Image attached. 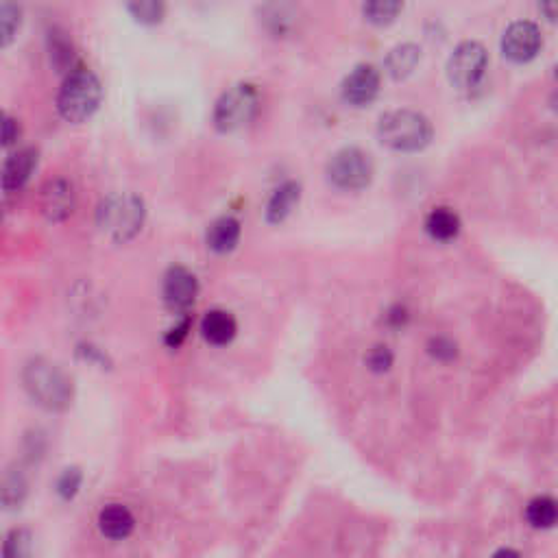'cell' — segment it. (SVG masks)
I'll use <instances>...</instances> for the list:
<instances>
[{"instance_id":"cell-12","label":"cell","mask_w":558,"mask_h":558,"mask_svg":"<svg viewBox=\"0 0 558 558\" xmlns=\"http://www.w3.org/2000/svg\"><path fill=\"white\" fill-rule=\"evenodd\" d=\"M40 212L51 223H62L75 212V190L66 179L46 181L40 190Z\"/></svg>"},{"instance_id":"cell-28","label":"cell","mask_w":558,"mask_h":558,"mask_svg":"<svg viewBox=\"0 0 558 558\" xmlns=\"http://www.w3.org/2000/svg\"><path fill=\"white\" fill-rule=\"evenodd\" d=\"M20 138V125L14 116L0 112V147H14Z\"/></svg>"},{"instance_id":"cell-22","label":"cell","mask_w":558,"mask_h":558,"mask_svg":"<svg viewBox=\"0 0 558 558\" xmlns=\"http://www.w3.org/2000/svg\"><path fill=\"white\" fill-rule=\"evenodd\" d=\"M127 9L144 27H155L166 18V0H127Z\"/></svg>"},{"instance_id":"cell-26","label":"cell","mask_w":558,"mask_h":558,"mask_svg":"<svg viewBox=\"0 0 558 558\" xmlns=\"http://www.w3.org/2000/svg\"><path fill=\"white\" fill-rule=\"evenodd\" d=\"M81 482H83V473L77 467H68L62 476L57 480V493L62 500H72L81 489Z\"/></svg>"},{"instance_id":"cell-16","label":"cell","mask_w":558,"mask_h":558,"mask_svg":"<svg viewBox=\"0 0 558 558\" xmlns=\"http://www.w3.org/2000/svg\"><path fill=\"white\" fill-rule=\"evenodd\" d=\"M133 528H136V519L123 504H109L99 515V530L107 539L123 541L131 535Z\"/></svg>"},{"instance_id":"cell-10","label":"cell","mask_w":558,"mask_h":558,"mask_svg":"<svg viewBox=\"0 0 558 558\" xmlns=\"http://www.w3.org/2000/svg\"><path fill=\"white\" fill-rule=\"evenodd\" d=\"M162 295L168 308L175 312H186L188 308H192L194 299L199 295L197 277L186 266H173L164 277Z\"/></svg>"},{"instance_id":"cell-18","label":"cell","mask_w":558,"mask_h":558,"mask_svg":"<svg viewBox=\"0 0 558 558\" xmlns=\"http://www.w3.org/2000/svg\"><path fill=\"white\" fill-rule=\"evenodd\" d=\"M421 62V48L417 44H399L386 57V72L395 81L408 79Z\"/></svg>"},{"instance_id":"cell-32","label":"cell","mask_w":558,"mask_h":558,"mask_svg":"<svg viewBox=\"0 0 558 558\" xmlns=\"http://www.w3.org/2000/svg\"><path fill=\"white\" fill-rule=\"evenodd\" d=\"M408 323V310L404 306H393L386 312V325H391L393 330H399Z\"/></svg>"},{"instance_id":"cell-2","label":"cell","mask_w":558,"mask_h":558,"mask_svg":"<svg viewBox=\"0 0 558 558\" xmlns=\"http://www.w3.org/2000/svg\"><path fill=\"white\" fill-rule=\"evenodd\" d=\"M434 129L430 120L412 112V109H395L380 118L378 138L386 149L397 153H417L432 142Z\"/></svg>"},{"instance_id":"cell-30","label":"cell","mask_w":558,"mask_h":558,"mask_svg":"<svg viewBox=\"0 0 558 558\" xmlns=\"http://www.w3.org/2000/svg\"><path fill=\"white\" fill-rule=\"evenodd\" d=\"M428 349H430V354L436 360H441V362H450V360L456 358V345L450 341V338L436 336V338H432V341H430Z\"/></svg>"},{"instance_id":"cell-9","label":"cell","mask_w":558,"mask_h":558,"mask_svg":"<svg viewBox=\"0 0 558 558\" xmlns=\"http://www.w3.org/2000/svg\"><path fill=\"white\" fill-rule=\"evenodd\" d=\"M301 9L297 0H264L260 7L262 29L275 40H284L299 29Z\"/></svg>"},{"instance_id":"cell-29","label":"cell","mask_w":558,"mask_h":558,"mask_svg":"<svg viewBox=\"0 0 558 558\" xmlns=\"http://www.w3.org/2000/svg\"><path fill=\"white\" fill-rule=\"evenodd\" d=\"M31 552V537L27 530H14L5 541V554L7 556H24Z\"/></svg>"},{"instance_id":"cell-11","label":"cell","mask_w":558,"mask_h":558,"mask_svg":"<svg viewBox=\"0 0 558 558\" xmlns=\"http://www.w3.org/2000/svg\"><path fill=\"white\" fill-rule=\"evenodd\" d=\"M380 86V72L369 64H360L343 81V99L354 107H367L378 99Z\"/></svg>"},{"instance_id":"cell-25","label":"cell","mask_w":558,"mask_h":558,"mask_svg":"<svg viewBox=\"0 0 558 558\" xmlns=\"http://www.w3.org/2000/svg\"><path fill=\"white\" fill-rule=\"evenodd\" d=\"M404 0H365V18L375 27H386L395 22Z\"/></svg>"},{"instance_id":"cell-21","label":"cell","mask_w":558,"mask_h":558,"mask_svg":"<svg viewBox=\"0 0 558 558\" xmlns=\"http://www.w3.org/2000/svg\"><path fill=\"white\" fill-rule=\"evenodd\" d=\"M526 519H528V524L537 530L554 528L556 519H558V508H556L554 497H550V495L535 497V500L526 506Z\"/></svg>"},{"instance_id":"cell-23","label":"cell","mask_w":558,"mask_h":558,"mask_svg":"<svg viewBox=\"0 0 558 558\" xmlns=\"http://www.w3.org/2000/svg\"><path fill=\"white\" fill-rule=\"evenodd\" d=\"M22 27V7L14 0H3L0 3V48L9 46L16 40Z\"/></svg>"},{"instance_id":"cell-5","label":"cell","mask_w":558,"mask_h":558,"mask_svg":"<svg viewBox=\"0 0 558 558\" xmlns=\"http://www.w3.org/2000/svg\"><path fill=\"white\" fill-rule=\"evenodd\" d=\"M260 92L251 83H238L229 88L221 99L216 101L212 123L221 133H234L242 127H247L260 112Z\"/></svg>"},{"instance_id":"cell-6","label":"cell","mask_w":558,"mask_h":558,"mask_svg":"<svg viewBox=\"0 0 558 558\" xmlns=\"http://www.w3.org/2000/svg\"><path fill=\"white\" fill-rule=\"evenodd\" d=\"M325 173L334 188L345 192H358L371 184L375 168L369 153L358 147H345L330 157Z\"/></svg>"},{"instance_id":"cell-31","label":"cell","mask_w":558,"mask_h":558,"mask_svg":"<svg viewBox=\"0 0 558 558\" xmlns=\"http://www.w3.org/2000/svg\"><path fill=\"white\" fill-rule=\"evenodd\" d=\"M190 327H192V319L188 317V314H184V317H181V321L177 323V325H173L171 330L166 332V338H164V343L168 345V347H173V349H177L181 343L186 341L188 338V332H190Z\"/></svg>"},{"instance_id":"cell-7","label":"cell","mask_w":558,"mask_h":558,"mask_svg":"<svg viewBox=\"0 0 558 558\" xmlns=\"http://www.w3.org/2000/svg\"><path fill=\"white\" fill-rule=\"evenodd\" d=\"M489 55L480 42H463L454 48L447 62V79L458 90H473L487 75Z\"/></svg>"},{"instance_id":"cell-15","label":"cell","mask_w":558,"mask_h":558,"mask_svg":"<svg viewBox=\"0 0 558 558\" xmlns=\"http://www.w3.org/2000/svg\"><path fill=\"white\" fill-rule=\"evenodd\" d=\"M301 199V186L297 181H286L279 186L273 194L269 203H266V221L271 225H282L286 218L295 212Z\"/></svg>"},{"instance_id":"cell-27","label":"cell","mask_w":558,"mask_h":558,"mask_svg":"<svg viewBox=\"0 0 558 558\" xmlns=\"http://www.w3.org/2000/svg\"><path fill=\"white\" fill-rule=\"evenodd\" d=\"M393 360H395L393 351L388 349V347H384V345H378V347H373V349L369 351L367 365H369V369H371L373 373H386L388 369L393 367Z\"/></svg>"},{"instance_id":"cell-19","label":"cell","mask_w":558,"mask_h":558,"mask_svg":"<svg viewBox=\"0 0 558 558\" xmlns=\"http://www.w3.org/2000/svg\"><path fill=\"white\" fill-rule=\"evenodd\" d=\"M426 232L436 242H450L460 234V218L450 208H434L426 218Z\"/></svg>"},{"instance_id":"cell-33","label":"cell","mask_w":558,"mask_h":558,"mask_svg":"<svg viewBox=\"0 0 558 558\" xmlns=\"http://www.w3.org/2000/svg\"><path fill=\"white\" fill-rule=\"evenodd\" d=\"M539 9L548 22H556L558 16V0H539Z\"/></svg>"},{"instance_id":"cell-3","label":"cell","mask_w":558,"mask_h":558,"mask_svg":"<svg viewBox=\"0 0 558 558\" xmlns=\"http://www.w3.org/2000/svg\"><path fill=\"white\" fill-rule=\"evenodd\" d=\"M22 382L33 402L46 410H66L72 404V380L51 360H31Z\"/></svg>"},{"instance_id":"cell-1","label":"cell","mask_w":558,"mask_h":558,"mask_svg":"<svg viewBox=\"0 0 558 558\" xmlns=\"http://www.w3.org/2000/svg\"><path fill=\"white\" fill-rule=\"evenodd\" d=\"M144 216H147V210H144V201L138 194L116 192L101 201L99 210H96V225L118 245H125L140 234Z\"/></svg>"},{"instance_id":"cell-24","label":"cell","mask_w":558,"mask_h":558,"mask_svg":"<svg viewBox=\"0 0 558 558\" xmlns=\"http://www.w3.org/2000/svg\"><path fill=\"white\" fill-rule=\"evenodd\" d=\"M24 497H27V480H24L22 473L9 471L7 476L0 480V506L20 508Z\"/></svg>"},{"instance_id":"cell-4","label":"cell","mask_w":558,"mask_h":558,"mask_svg":"<svg viewBox=\"0 0 558 558\" xmlns=\"http://www.w3.org/2000/svg\"><path fill=\"white\" fill-rule=\"evenodd\" d=\"M103 101V88L92 70L77 66L66 75L57 96V109L68 123H83L96 114Z\"/></svg>"},{"instance_id":"cell-8","label":"cell","mask_w":558,"mask_h":558,"mask_svg":"<svg viewBox=\"0 0 558 558\" xmlns=\"http://www.w3.org/2000/svg\"><path fill=\"white\" fill-rule=\"evenodd\" d=\"M543 38L535 22H513L502 35V53L513 64H528L541 53Z\"/></svg>"},{"instance_id":"cell-20","label":"cell","mask_w":558,"mask_h":558,"mask_svg":"<svg viewBox=\"0 0 558 558\" xmlns=\"http://www.w3.org/2000/svg\"><path fill=\"white\" fill-rule=\"evenodd\" d=\"M48 53H51V62L57 68V72H68L77 68V55L75 46L68 40V33L62 29H51L48 31Z\"/></svg>"},{"instance_id":"cell-17","label":"cell","mask_w":558,"mask_h":558,"mask_svg":"<svg viewBox=\"0 0 558 558\" xmlns=\"http://www.w3.org/2000/svg\"><path fill=\"white\" fill-rule=\"evenodd\" d=\"M238 240H240V223L234 216L216 218L208 229V236H205V242H208L210 251H214V253L234 251Z\"/></svg>"},{"instance_id":"cell-13","label":"cell","mask_w":558,"mask_h":558,"mask_svg":"<svg viewBox=\"0 0 558 558\" xmlns=\"http://www.w3.org/2000/svg\"><path fill=\"white\" fill-rule=\"evenodd\" d=\"M35 166H38V153L33 149H20L5 162L3 173H0V186L7 192L24 188L31 179Z\"/></svg>"},{"instance_id":"cell-14","label":"cell","mask_w":558,"mask_h":558,"mask_svg":"<svg viewBox=\"0 0 558 558\" xmlns=\"http://www.w3.org/2000/svg\"><path fill=\"white\" fill-rule=\"evenodd\" d=\"M238 323L227 310H210L201 321V334L205 341L216 347L229 345L236 338Z\"/></svg>"}]
</instances>
